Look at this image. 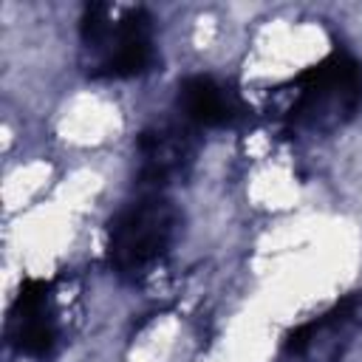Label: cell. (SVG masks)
Listing matches in <instances>:
<instances>
[{
  "mask_svg": "<svg viewBox=\"0 0 362 362\" xmlns=\"http://www.w3.org/2000/svg\"><path fill=\"white\" fill-rule=\"evenodd\" d=\"M280 122L288 133L325 136L345 127L362 110V65L334 51L277 88Z\"/></svg>",
  "mask_w": 362,
  "mask_h": 362,
  "instance_id": "obj_1",
  "label": "cell"
},
{
  "mask_svg": "<svg viewBox=\"0 0 362 362\" xmlns=\"http://www.w3.org/2000/svg\"><path fill=\"white\" fill-rule=\"evenodd\" d=\"M85 71L96 79H130L156 65L153 17L141 6L88 3L79 17Z\"/></svg>",
  "mask_w": 362,
  "mask_h": 362,
  "instance_id": "obj_2",
  "label": "cell"
},
{
  "mask_svg": "<svg viewBox=\"0 0 362 362\" xmlns=\"http://www.w3.org/2000/svg\"><path fill=\"white\" fill-rule=\"evenodd\" d=\"M178 235V209L164 192H141L124 204L107 226V266L124 280L150 274Z\"/></svg>",
  "mask_w": 362,
  "mask_h": 362,
  "instance_id": "obj_3",
  "label": "cell"
},
{
  "mask_svg": "<svg viewBox=\"0 0 362 362\" xmlns=\"http://www.w3.org/2000/svg\"><path fill=\"white\" fill-rule=\"evenodd\" d=\"M6 339L23 354L42 359L59 342V308L57 291L48 280H25L8 305Z\"/></svg>",
  "mask_w": 362,
  "mask_h": 362,
  "instance_id": "obj_4",
  "label": "cell"
},
{
  "mask_svg": "<svg viewBox=\"0 0 362 362\" xmlns=\"http://www.w3.org/2000/svg\"><path fill=\"white\" fill-rule=\"evenodd\" d=\"M198 139L189 122H161L139 133V187L141 192H161L167 184L184 178L195 161Z\"/></svg>",
  "mask_w": 362,
  "mask_h": 362,
  "instance_id": "obj_5",
  "label": "cell"
},
{
  "mask_svg": "<svg viewBox=\"0 0 362 362\" xmlns=\"http://www.w3.org/2000/svg\"><path fill=\"white\" fill-rule=\"evenodd\" d=\"M362 331V291L348 294L317 320L303 322L286 339V354L300 362H339Z\"/></svg>",
  "mask_w": 362,
  "mask_h": 362,
  "instance_id": "obj_6",
  "label": "cell"
},
{
  "mask_svg": "<svg viewBox=\"0 0 362 362\" xmlns=\"http://www.w3.org/2000/svg\"><path fill=\"white\" fill-rule=\"evenodd\" d=\"M175 105L181 110V119L192 127H229L246 116L240 93L229 82L206 74L187 76L178 85Z\"/></svg>",
  "mask_w": 362,
  "mask_h": 362,
  "instance_id": "obj_7",
  "label": "cell"
}]
</instances>
